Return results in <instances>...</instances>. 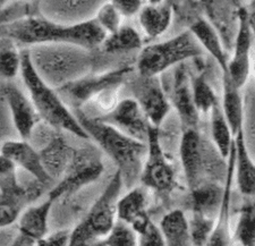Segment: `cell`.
<instances>
[{
  "mask_svg": "<svg viewBox=\"0 0 255 246\" xmlns=\"http://www.w3.org/2000/svg\"><path fill=\"white\" fill-rule=\"evenodd\" d=\"M106 35L94 18L74 24H61L42 16L31 15L0 25V38L9 39L27 47L68 43L92 50L101 46Z\"/></svg>",
  "mask_w": 255,
  "mask_h": 246,
  "instance_id": "1",
  "label": "cell"
},
{
  "mask_svg": "<svg viewBox=\"0 0 255 246\" xmlns=\"http://www.w3.org/2000/svg\"><path fill=\"white\" fill-rule=\"evenodd\" d=\"M77 122L99 146L112 158L121 171L123 183L133 187L141 177L146 154V143L128 136L113 125L90 116L82 108H73Z\"/></svg>",
  "mask_w": 255,
  "mask_h": 246,
  "instance_id": "2",
  "label": "cell"
},
{
  "mask_svg": "<svg viewBox=\"0 0 255 246\" xmlns=\"http://www.w3.org/2000/svg\"><path fill=\"white\" fill-rule=\"evenodd\" d=\"M26 49L33 68L55 89L86 75L92 68L91 50L76 44H35Z\"/></svg>",
  "mask_w": 255,
  "mask_h": 246,
  "instance_id": "3",
  "label": "cell"
},
{
  "mask_svg": "<svg viewBox=\"0 0 255 246\" xmlns=\"http://www.w3.org/2000/svg\"><path fill=\"white\" fill-rule=\"evenodd\" d=\"M20 53L22 64L19 74L41 122L59 132H68L89 140L88 134L77 122L73 110L65 104L57 90L47 84L33 68L27 49L20 50Z\"/></svg>",
  "mask_w": 255,
  "mask_h": 246,
  "instance_id": "4",
  "label": "cell"
},
{
  "mask_svg": "<svg viewBox=\"0 0 255 246\" xmlns=\"http://www.w3.org/2000/svg\"><path fill=\"white\" fill-rule=\"evenodd\" d=\"M203 55V48L187 30L163 42L144 47L137 58L136 67L141 75L159 76L175 65Z\"/></svg>",
  "mask_w": 255,
  "mask_h": 246,
  "instance_id": "5",
  "label": "cell"
},
{
  "mask_svg": "<svg viewBox=\"0 0 255 246\" xmlns=\"http://www.w3.org/2000/svg\"><path fill=\"white\" fill-rule=\"evenodd\" d=\"M123 184L121 171L117 170L88 215L72 231L69 245L90 244L94 240L104 239L110 232L116 223L117 201Z\"/></svg>",
  "mask_w": 255,
  "mask_h": 246,
  "instance_id": "6",
  "label": "cell"
},
{
  "mask_svg": "<svg viewBox=\"0 0 255 246\" xmlns=\"http://www.w3.org/2000/svg\"><path fill=\"white\" fill-rule=\"evenodd\" d=\"M131 72H133V65L127 64L102 74L89 73L56 90L61 99L69 100L73 108H79L88 104L99 93L110 88L121 87Z\"/></svg>",
  "mask_w": 255,
  "mask_h": 246,
  "instance_id": "7",
  "label": "cell"
},
{
  "mask_svg": "<svg viewBox=\"0 0 255 246\" xmlns=\"http://www.w3.org/2000/svg\"><path fill=\"white\" fill-rule=\"evenodd\" d=\"M97 155L92 150H76L71 165L59 183L49 192L48 198L57 201L63 196H71L100 177L104 173V165L101 158Z\"/></svg>",
  "mask_w": 255,
  "mask_h": 246,
  "instance_id": "8",
  "label": "cell"
},
{
  "mask_svg": "<svg viewBox=\"0 0 255 246\" xmlns=\"http://www.w3.org/2000/svg\"><path fill=\"white\" fill-rule=\"evenodd\" d=\"M139 179L145 186L161 193L171 191L176 185L175 171L160 144L159 127L153 125L147 133L146 154Z\"/></svg>",
  "mask_w": 255,
  "mask_h": 246,
  "instance_id": "9",
  "label": "cell"
},
{
  "mask_svg": "<svg viewBox=\"0 0 255 246\" xmlns=\"http://www.w3.org/2000/svg\"><path fill=\"white\" fill-rule=\"evenodd\" d=\"M133 99L141 107L150 124L160 127L169 113L170 104L163 92L158 76H145L138 74L131 81Z\"/></svg>",
  "mask_w": 255,
  "mask_h": 246,
  "instance_id": "10",
  "label": "cell"
},
{
  "mask_svg": "<svg viewBox=\"0 0 255 246\" xmlns=\"http://www.w3.org/2000/svg\"><path fill=\"white\" fill-rule=\"evenodd\" d=\"M252 23L246 9H241L238 14V31L235 41V50L228 60L227 74L230 81L238 89L244 87L251 72V49H252Z\"/></svg>",
  "mask_w": 255,
  "mask_h": 246,
  "instance_id": "11",
  "label": "cell"
},
{
  "mask_svg": "<svg viewBox=\"0 0 255 246\" xmlns=\"http://www.w3.org/2000/svg\"><path fill=\"white\" fill-rule=\"evenodd\" d=\"M98 120L113 125L128 136L146 143L150 122L141 107L134 99H124L118 101L115 108L108 114L94 116Z\"/></svg>",
  "mask_w": 255,
  "mask_h": 246,
  "instance_id": "12",
  "label": "cell"
},
{
  "mask_svg": "<svg viewBox=\"0 0 255 246\" xmlns=\"http://www.w3.org/2000/svg\"><path fill=\"white\" fill-rule=\"evenodd\" d=\"M2 96L11 115V121L22 140H28L41 122L30 98L25 96L14 84L7 83L2 87Z\"/></svg>",
  "mask_w": 255,
  "mask_h": 246,
  "instance_id": "13",
  "label": "cell"
},
{
  "mask_svg": "<svg viewBox=\"0 0 255 246\" xmlns=\"http://www.w3.org/2000/svg\"><path fill=\"white\" fill-rule=\"evenodd\" d=\"M0 152L9 158L16 166L23 168L35 180L48 186L53 180L49 177L41 162L39 150L26 140H9L0 145Z\"/></svg>",
  "mask_w": 255,
  "mask_h": 246,
  "instance_id": "14",
  "label": "cell"
},
{
  "mask_svg": "<svg viewBox=\"0 0 255 246\" xmlns=\"http://www.w3.org/2000/svg\"><path fill=\"white\" fill-rule=\"evenodd\" d=\"M75 151L76 149L66 142L60 132H55L50 140L39 150L41 162L49 177L52 180L63 177L75 155Z\"/></svg>",
  "mask_w": 255,
  "mask_h": 246,
  "instance_id": "15",
  "label": "cell"
},
{
  "mask_svg": "<svg viewBox=\"0 0 255 246\" xmlns=\"http://www.w3.org/2000/svg\"><path fill=\"white\" fill-rule=\"evenodd\" d=\"M172 104L178 113L184 128H197L200 113L193 101L191 83L184 66L175 72L174 88H172Z\"/></svg>",
  "mask_w": 255,
  "mask_h": 246,
  "instance_id": "16",
  "label": "cell"
},
{
  "mask_svg": "<svg viewBox=\"0 0 255 246\" xmlns=\"http://www.w3.org/2000/svg\"><path fill=\"white\" fill-rule=\"evenodd\" d=\"M180 160L185 174V178L190 190L200 184L201 170H202V145L201 137L196 128H185L179 147Z\"/></svg>",
  "mask_w": 255,
  "mask_h": 246,
  "instance_id": "17",
  "label": "cell"
},
{
  "mask_svg": "<svg viewBox=\"0 0 255 246\" xmlns=\"http://www.w3.org/2000/svg\"><path fill=\"white\" fill-rule=\"evenodd\" d=\"M55 201L47 199L44 202L26 208L18 217V233L28 237L35 244L48 234V220Z\"/></svg>",
  "mask_w": 255,
  "mask_h": 246,
  "instance_id": "18",
  "label": "cell"
},
{
  "mask_svg": "<svg viewBox=\"0 0 255 246\" xmlns=\"http://www.w3.org/2000/svg\"><path fill=\"white\" fill-rule=\"evenodd\" d=\"M234 151H235L234 166L236 167L238 188L242 194L252 196L255 188V167L246 146L243 128L238 130L234 136Z\"/></svg>",
  "mask_w": 255,
  "mask_h": 246,
  "instance_id": "19",
  "label": "cell"
},
{
  "mask_svg": "<svg viewBox=\"0 0 255 246\" xmlns=\"http://www.w3.org/2000/svg\"><path fill=\"white\" fill-rule=\"evenodd\" d=\"M117 218L137 233L150 218L146 213V195L142 188H133L117 201Z\"/></svg>",
  "mask_w": 255,
  "mask_h": 246,
  "instance_id": "20",
  "label": "cell"
},
{
  "mask_svg": "<svg viewBox=\"0 0 255 246\" xmlns=\"http://www.w3.org/2000/svg\"><path fill=\"white\" fill-rule=\"evenodd\" d=\"M137 15L142 30L151 39L162 35L170 26L172 19L171 7L163 1L143 5Z\"/></svg>",
  "mask_w": 255,
  "mask_h": 246,
  "instance_id": "21",
  "label": "cell"
},
{
  "mask_svg": "<svg viewBox=\"0 0 255 246\" xmlns=\"http://www.w3.org/2000/svg\"><path fill=\"white\" fill-rule=\"evenodd\" d=\"M190 31L195 36L196 40L199 41V43L203 48V50L208 51L216 59L218 65L221 68V72H227L229 59L227 55H226L223 43H221V40L219 35H218L217 31L215 30V27L208 20L200 18L193 24Z\"/></svg>",
  "mask_w": 255,
  "mask_h": 246,
  "instance_id": "22",
  "label": "cell"
},
{
  "mask_svg": "<svg viewBox=\"0 0 255 246\" xmlns=\"http://www.w3.org/2000/svg\"><path fill=\"white\" fill-rule=\"evenodd\" d=\"M224 75V96L223 104H220L221 109L226 117L228 125L232 130L233 136L238 130L243 128V120H244V108L240 90L233 83L227 74Z\"/></svg>",
  "mask_w": 255,
  "mask_h": 246,
  "instance_id": "23",
  "label": "cell"
},
{
  "mask_svg": "<svg viewBox=\"0 0 255 246\" xmlns=\"http://www.w3.org/2000/svg\"><path fill=\"white\" fill-rule=\"evenodd\" d=\"M159 228L166 245L186 246L192 244L190 225L182 210H174L167 213L160 223Z\"/></svg>",
  "mask_w": 255,
  "mask_h": 246,
  "instance_id": "24",
  "label": "cell"
},
{
  "mask_svg": "<svg viewBox=\"0 0 255 246\" xmlns=\"http://www.w3.org/2000/svg\"><path fill=\"white\" fill-rule=\"evenodd\" d=\"M143 40L138 32L129 25H122L113 33L107 34L101 48L107 53H119L141 49Z\"/></svg>",
  "mask_w": 255,
  "mask_h": 246,
  "instance_id": "25",
  "label": "cell"
},
{
  "mask_svg": "<svg viewBox=\"0 0 255 246\" xmlns=\"http://www.w3.org/2000/svg\"><path fill=\"white\" fill-rule=\"evenodd\" d=\"M210 123H211V135L218 151L223 158H228L233 147L234 136L230 130L226 117L221 109L219 101L210 109Z\"/></svg>",
  "mask_w": 255,
  "mask_h": 246,
  "instance_id": "26",
  "label": "cell"
},
{
  "mask_svg": "<svg viewBox=\"0 0 255 246\" xmlns=\"http://www.w3.org/2000/svg\"><path fill=\"white\" fill-rule=\"evenodd\" d=\"M193 200H194V211H199L208 216L209 211L215 210L224 198V192L219 186L213 184L197 185L193 188Z\"/></svg>",
  "mask_w": 255,
  "mask_h": 246,
  "instance_id": "27",
  "label": "cell"
},
{
  "mask_svg": "<svg viewBox=\"0 0 255 246\" xmlns=\"http://www.w3.org/2000/svg\"><path fill=\"white\" fill-rule=\"evenodd\" d=\"M28 202L24 196L0 192V228L9 227L17 221L24 206Z\"/></svg>",
  "mask_w": 255,
  "mask_h": 246,
  "instance_id": "28",
  "label": "cell"
},
{
  "mask_svg": "<svg viewBox=\"0 0 255 246\" xmlns=\"http://www.w3.org/2000/svg\"><path fill=\"white\" fill-rule=\"evenodd\" d=\"M193 101L199 113H209L218 102L216 93L205 80L204 74L196 76L191 83Z\"/></svg>",
  "mask_w": 255,
  "mask_h": 246,
  "instance_id": "29",
  "label": "cell"
},
{
  "mask_svg": "<svg viewBox=\"0 0 255 246\" xmlns=\"http://www.w3.org/2000/svg\"><path fill=\"white\" fill-rule=\"evenodd\" d=\"M98 244L102 245H125V246H133L137 244L136 233L133 231V228L129 227L128 224L124 223L122 220H116L114 224L113 228L110 232L102 239L98 242Z\"/></svg>",
  "mask_w": 255,
  "mask_h": 246,
  "instance_id": "30",
  "label": "cell"
},
{
  "mask_svg": "<svg viewBox=\"0 0 255 246\" xmlns=\"http://www.w3.org/2000/svg\"><path fill=\"white\" fill-rule=\"evenodd\" d=\"M254 235V207L252 204H246L241 210L235 232V240L242 245L253 246L255 241Z\"/></svg>",
  "mask_w": 255,
  "mask_h": 246,
  "instance_id": "31",
  "label": "cell"
},
{
  "mask_svg": "<svg viewBox=\"0 0 255 246\" xmlns=\"http://www.w3.org/2000/svg\"><path fill=\"white\" fill-rule=\"evenodd\" d=\"M188 225H190L191 243L194 245L208 244V241L215 228V221L209 216L194 211L193 218L191 221H188Z\"/></svg>",
  "mask_w": 255,
  "mask_h": 246,
  "instance_id": "32",
  "label": "cell"
},
{
  "mask_svg": "<svg viewBox=\"0 0 255 246\" xmlns=\"http://www.w3.org/2000/svg\"><path fill=\"white\" fill-rule=\"evenodd\" d=\"M22 53L13 47L0 50V77L13 80L20 72Z\"/></svg>",
  "mask_w": 255,
  "mask_h": 246,
  "instance_id": "33",
  "label": "cell"
},
{
  "mask_svg": "<svg viewBox=\"0 0 255 246\" xmlns=\"http://www.w3.org/2000/svg\"><path fill=\"white\" fill-rule=\"evenodd\" d=\"M122 17L123 16L118 13L112 2L108 1L100 7L94 20L105 31L106 34H110L122 26Z\"/></svg>",
  "mask_w": 255,
  "mask_h": 246,
  "instance_id": "34",
  "label": "cell"
},
{
  "mask_svg": "<svg viewBox=\"0 0 255 246\" xmlns=\"http://www.w3.org/2000/svg\"><path fill=\"white\" fill-rule=\"evenodd\" d=\"M136 234L138 235L137 243L139 245H166L161 231L151 220L147 221Z\"/></svg>",
  "mask_w": 255,
  "mask_h": 246,
  "instance_id": "35",
  "label": "cell"
},
{
  "mask_svg": "<svg viewBox=\"0 0 255 246\" xmlns=\"http://www.w3.org/2000/svg\"><path fill=\"white\" fill-rule=\"evenodd\" d=\"M123 17H133L143 7V0H110Z\"/></svg>",
  "mask_w": 255,
  "mask_h": 246,
  "instance_id": "36",
  "label": "cell"
},
{
  "mask_svg": "<svg viewBox=\"0 0 255 246\" xmlns=\"http://www.w3.org/2000/svg\"><path fill=\"white\" fill-rule=\"evenodd\" d=\"M71 233L72 231L65 229V231H58L52 234H47L46 236L42 237L39 242V245H69L71 241Z\"/></svg>",
  "mask_w": 255,
  "mask_h": 246,
  "instance_id": "37",
  "label": "cell"
},
{
  "mask_svg": "<svg viewBox=\"0 0 255 246\" xmlns=\"http://www.w3.org/2000/svg\"><path fill=\"white\" fill-rule=\"evenodd\" d=\"M163 0H149V3H160Z\"/></svg>",
  "mask_w": 255,
  "mask_h": 246,
  "instance_id": "38",
  "label": "cell"
}]
</instances>
